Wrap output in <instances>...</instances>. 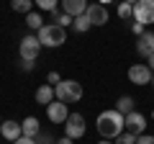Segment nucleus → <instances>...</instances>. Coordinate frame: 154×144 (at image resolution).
<instances>
[{
    "mask_svg": "<svg viewBox=\"0 0 154 144\" xmlns=\"http://www.w3.org/2000/svg\"><path fill=\"white\" fill-rule=\"evenodd\" d=\"M144 28H146V26H141V23H139V21H134V23H131V33H134V36H136V39H139V36H141V33H144Z\"/></svg>",
    "mask_w": 154,
    "mask_h": 144,
    "instance_id": "obj_25",
    "label": "nucleus"
},
{
    "mask_svg": "<svg viewBox=\"0 0 154 144\" xmlns=\"http://www.w3.org/2000/svg\"><path fill=\"white\" fill-rule=\"evenodd\" d=\"M85 16L90 18L93 26H105V23H108V8L100 5V3H90L88 11H85Z\"/></svg>",
    "mask_w": 154,
    "mask_h": 144,
    "instance_id": "obj_10",
    "label": "nucleus"
},
{
    "mask_svg": "<svg viewBox=\"0 0 154 144\" xmlns=\"http://www.w3.org/2000/svg\"><path fill=\"white\" fill-rule=\"evenodd\" d=\"M154 77V72L149 70V64H144V62H136V64L128 67V80H131L134 85H149Z\"/></svg>",
    "mask_w": 154,
    "mask_h": 144,
    "instance_id": "obj_6",
    "label": "nucleus"
},
{
    "mask_svg": "<svg viewBox=\"0 0 154 144\" xmlns=\"http://www.w3.org/2000/svg\"><path fill=\"white\" fill-rule=\"evenodd\" d=\"M18 52H21V59L36 62L38 52H41V41H38V36H33V33H26V36L21 39V46H18Z\"/></svg>",
    "mask_w": 154,
    "mask_h": 144,
    "instance_id": "obj_5",
    "label": "nucleus"
},
{
    "mask_svg": "<svg viewBox=\"0 0 154 144\" xmlns=\"http://www.w3.org/2000/svg\"><path fill=\"white\" fill-rule=\"evenodd\" d=\"M123 3H131V5H136V3H139V0H123Z\"/></svg>",
    "mask_w": 154,
    "mask_h": 144,
    "instance_id": "obj_34",
    "label": "nucleus"
},
{
    "mask_svg": "<svg viewBox=\"0 0 154 144\" xmlns=\"http://www.w3.org/2000/svg\"><path fill=\"white\" fill-rule=\"evenodd\" d=\"M46 116H49L51 124H64L67 118H69L67 103H62V100H51V103L46 105Z\"/></svg>",
    "mask_w": 154,
    "mask_h": 144,
    "instance_id": "obj_9",
    "label": "nucleus"
},
{
    "mask_svg": "<svg viewBox=\"0 0 154 144\" xmlns=\"http://www.w3.org/2000/svg\"><path fill=\"white\" fill-rule=\"evenodd\" d=\"M62 126H64V136H69L72 142H75V139H82L85 131H88V124H85L82 113H69V118H67Z\"/></svg>",
    "mask_w": 154,
    "mask_h": 144,
    "instance_id": "obj_4",
    "label": "nucleus"
},
{
    "mask_svg": "<svg viewBox=\"0 0 154 144\" xmlns=\"http://www.w3.org/2000/svg\"><path fill=\"white\" fill-rule=\"evenodd\" d=\"M36 36H38V41H41V46H49V49L62 46L67 41V31L59 23H44V26L36 31Z\"/></svg>",
    "mask_w": 154,
    "mask_h": 144,
    "instance_id": "obj_2",
    "label": "nucleus"
},
{
    "mask_svg": "<svg viewBox=\"0 0 154 144\" xmlns=\"http://www.w3.org/2000/svg\"><path fill=\"white\" fill-rule=\"evenodd\" d=\"M72 21H75V18H72V16H67V13H62V16L57 18V23H59L62 28H64V26H72Z\"/></svg>",
    "mask_w": 154,
    "mask_h": 144,
    "instance_id": "obj_24",
    "label": "nucleus"
},
{
    "mask_svg": "<svg viewBox=\"0 0 154 144\" xmlns=\"http://www.w3.org/2000/svg\"><path fill=\"white\" fill-rule=\"evenodd\" d=\"M116 111L123 113V116H128V113L134 111V98L131 95H121V98L116 100Z\"/></svg>",
    "mask_w": 154,
    "mask_h": 144,
    "instance_id": "obj_16",
    "label": "nucleus"
},
{
    "mask_svg": "<svg viewBox=\"0 0 154 144\" xmlns=\"http://www.w3.org/2000/svg\"><path fill=\"white\" fill-rule=\"evenodd\" d=\"M31 5H33V0H11V8L16 13H23V16L31 13Z\"/></svg>",
    "mask_w": 154,
    "mask_h": 144,
    "instance_id": "obj_17",
    "label": "nucleus"
},
{
    "mask_svg": "<svg viewBox=\"0 0 154 144\" xmlns=\"http://www.w3.org/2000/svg\"><path fill=\"white\" fill-rule=\"evenodd\" d=\"M13 144H38L36 139H31V136H21V139H16Z\"/></svg>",
    "mask_w": 154,
    "mask_h": 144,
    "instance_id": "obj_27",
    "label": "nucleus"
},
{
    "mask_svg": "<svg viewBox=\"0 0 154 144\" xmlns=\"http://www.w3.org/2000/svg\"><path fill=\"white\" fill-rule=\"evenodd\" d=\"M136 139H139V136H134V134H128V131H123L121 136H116L113 142H116V144H136Z\"/></svg>",
    "mask_w": 154,
    "mask_h": 144,
    "instance_id": "obj_22",
    "label": "nucleus"
},
{
    "mask_svg": "<svg viewBox=\"0 0 154 144\" xmlns=\"http://www.w3.org/2000/svg\"><path fill=\"white\" fill-rule=\"evenodd\" d=\"M116 13H118V18H121V21H128V18H134V5L121 0V3H118V11H116Z\"/></svg>",
    "mask_w": 154,
    "mask_h": 144,
    "instance_id": "obj_19",
    "label": "nucleus"
},
{
    "mask_svg": "<svg viewBox=\"0 0 154 144\" xmlns=\"http://www.w3.org/2000/svg\"><path fill=\"white\" fill-rule=\"evenodd\" d=\"M54 93H57V100L69 105V103H77L82 98V85L77 80H62L59 85H54Z\"/></svg>",
    "mask_w": 154,
    "mask_h": 144,
    "instance_id": "obj_3",
    "label": "nucleus"
},
{
    "mask_svg": "<svg viewBox=\"0 0 154 144\" xmlns=\"http://www.w3.org/2000/svg\"><path fill=\"white\" fill-rule=\"evenodd\" d=\"M152 85H154V77H152Z\"/></svg>",
    "mask_w": 154,
    "mask_h": 144,
    "instance_id": "obj_35",
    "label": "nucleus"
},
{
    "mask_svg": "<svg viewBox=\"0 0 154 144\" xmlns=\"http://www.w3.org/2000/svg\"><path fill=\"white\" fill-rule=\"evenodd\" d=\"M95 126H98V134L103 139H110V142H113L116 136H121V134L126 131V116L118 113L116 108L113 111H103L98 116V121H95Z\"/></svg>",
    "mask_w": 154,
    "mask_h": 144,
    "instance_id": "obj_1",
    "label": "nucleus"
},
{
    "mask_svg": "<svg viewBox=\"0 0 154 144\" xmlns=\"http://www.w3.org/2000/svg\"><path fill=\"white\" fill-rule=\"evenodd\" d=\"M36 142H38V144H57V142H54V136H51L49 131H46V134H44V131H38Z\"/></svg>",
    "mask_w": 154,
    "mask_h": 144,
    "instance_id": "obj_23",
    "label": "nucleus"
},
{
    "mask_svg": "<svg viewBox=\"0 0 154 144\" xmlns=\"http://www.w3.org/2000/svg\"><path fill=\"white\" fill-rule=\"evenodd\" d=\"M98 3H100V5H105V8H108L110 3H113V0H98Z\"/></svg>",
    "mask_w": 154,
    "mask_h": 144,
    "instance_id": "obj_32",
    "label": "nucleus"
},
{
    "mask_svg": "<svg viewBox=\"0 0 154 144\" xmlns=\"http://www.w3.org/2000/svg\"><path fill=\"white\" fill-rule=\"evenodd\" d=\"M0 134H3L8 142H16V139H21V136H23L21 121H3V124H0Z\"/></svg>",
    "mask_w": 154,
    "mask_h": 144,
    "instance_id": "obj_13",
    "label": "nucleus"
},
{
    "mask_svg": "<svg viewBox=\"0 0 154 144\" xmlns=\"http://www.w3.org/2000/svg\"><path fill=\"white\" fill-rule=\"evenodd\" d=\"M149 70H152V72H154V54H152V57H149Z\"/></svg>",
    "mask_w": 154,
    "mask_h": 144,
    "instance_id": "obj_31",
    "label": "nucleus"
},
{
    "mask_svg": "<svg viewBox=\"0 0 154 144\" xmlns=\"http://www.w3.org/2000/svg\"><path fill=\"white\" fill-rule=\"evenodd\" d=\"M136 144H154V136L152 134H141V136L136 139Z\"/></svg>",
    "mask_w": 154,
    "mask_h": 144,
    "instance_id": "obj_26",
    "label": "nucleus"
},
{
    "mask_svg": "<svg viewBox=\"0 0 154 144\" xmlns=\"http://www.w3.org/2000/svg\"><path fill=\"white\" fill-rule=\"evenodd\" d=\"M38 5V11H46V13H51L54 8H59V0H33Z\"/></svg>",
    "mask_w": 154,
    "mask_h": 144,
    "instance_id": "obj_21",
    "label": "nucleus"
},
{
    "mask_svg": "<svg viewBox=\"0 0 154 144\" xmlns=\"http://www.w3.org/2000/svg\"><path fill=\"white\" fill-rule=\"evenodd\" d=\"M21 67H23V70H26V72H31V70H33V62H28V59H23V62H21Z\"/></svg>",
    "mask_w": 154,
    "mask_h": 144,
    "instance_id": "obj_29",
    "label": "nucleus"
},
{
    "mask_svg": "<svg viewBox=\"0 0 154 144\" xmlns=\"http://www.w3.org/2000/svg\"><path fill=\"white\" fill-rule=\"evenodd\" d=\"M136 52H139L141 57H146V59L154 54V33H152V31H144L141 36H139V41H136Z\"/></svg>",
    "mask_w": 154,
    "mask_h": 144,
    "instance_id": "obj_12",
    "label": "nucleus"
},
{
    "mask_svg": "<svg viewBox=\"0 0 154 144\" xmlns=\"http://www.w3.org/2000/svg\"><path fill=\"white\" fill-rule=\"evenodd\" d=\"M90 26H93V23H90V18L85 16V13H82V16H77L75 21H72V28H75L77 33H85V31H88Z\"/></svg>",
    "mask_w": 154,
    "mask_h": 144,
    "instance_id": "obj_18",
    "label": "nucleus"
},
{
    "mask_svg": "<svg viewBox=\"0 0 154 144\" xmlns=\"http://www.w3.org/2000/svg\"><path fill=\"white\" fill-rule=\"evenodd\" d=\"M57 144H72V139H69V136H62V139H59Z\"/></svg>",
    "mask_w": 154,
    "mask_h": 144,
    "instance_id": "obj_30",
    "label": "nucleus"
},
{
    "mask_svg": "<svg viewBox=\"0 0 154 144\" xmlns=\"http://www.w3.org/2000/svg\"><path fill=\"white\" fill-rule=\"evenodd\" d=\"M26 23H28V28H33V31H38V28L44 26V18H41V13H28L26 16Z\"/></svg>",
    "mask_w": 154,
    "mask_h": 144,
    "instance_id": "obj_20",
    "label": "nucleus"
},
{
    "mask_svg": "<svg viewBox=\"0 0 154 144\" xmlns=\"http://www.w3.org/2000/svg\"><path fill=\"white\" fill-rule=\"evenodd\" d=\"M126 131L134 134V136H141L144 131H146V116L139 111H131L126 116Z\"/></svg>",
    "mask_w": 154,
    "mask_h": 144,
    "instance_id": "obj_8",
    "label": "nucleus"
},
{
    "mask_svg": "<svg viewBox=\"0 0 154 144\" xmlns=\"http://www.w3.org/2000/svg\"><path fill=\"white\" fill-rule=\"evenodd\" d=\"M152 118H154V111H152Z\"/></svg>",
    "mask_w": 154,
    "mask_h": 144,
    "instance_id": "obj_36",
    "label": "nucleus"
},
{
    "mask_svg": "<svg viewBox=\"0 0 154 144\" xmlns=\"http://www.w3.org/2000/svg\"><path fill=\"white\" fill-rule=\"evenodd\" d=\"M59 5H62V11H64L67 16L77 18V16H82V13L88 11V0H59Z\"/></svg>",
    "mask_w": 154,
    "mask_h": 144,
    "instance_id": "obj_11",
    "label": "nucleus"
},
{
    "mask_svg": "<svg viewBox=\"0 0 154 144\" xmlns=\"http://www.w3.org/2000/svg\"><path fill=\"white\" fill-rule=\"evenodd\" d=\"M21 129H23V136L36 139V136H38V131H41V124H38V118H36V116H26V118L21 121Z\"/></svg>",
    "mask_w": 154,
    "mask_h": 144,
    "instance_id": "obj_14",
    "label": "nucleus"
},
{
    "mask_svg": "<svg viewBox=\"0 0 154 144\" xmlns=\"http://www.w3.org/2000/svg\"><path fill=\"white\" fill-rule=\"evenodd\" d=\"M134 21H139L141 26L154 23V0H139L134 5Z\"/></svg>",
    "mask_w": 154,
    "mask_h": 144,
    "instance_id": "obj_7",
    "label": "nucleus"
},
{
    "mask_svg": "<svg viewBox=\"0 0 154 144\" xmlns=\"http://www.w3.org/2000/svg\"><path fill=\"white\" fill-rule=\"evenodd\" d=\"M49 83H54V85H59V83H62L59 72H49Z\"/></svg>",
    "mask_w": 154,
    "mask_h": 144,
    "instance_id": "obj_28",
    "label": "nucleus"
},
{
    "mask_svg": "<svg viewBox=\"0 0 154 144\" xmlns=\"http://www.w3.org/2000/svg\"><path fill=\"white\" fill-rule=\"evenodd\" d=\"M98 144H116V142H110V139H103V142H98Z\"/></svg>",
    "mask_w": 154,
    "mask_h": 144,
    "instance_id": "obj_33",
    "label": "nucleus"
},
{
    "mask_svg": "<svg viewBox=\"0 0 154 144\" xmlns=\"http://www.w3.org/2000/svg\"><path fill=\"white\" fill-rule=\"evenodd\" d=\"M33 98H36L38 105H49L51 100L57 98V93H54V88H51V85H41V88L36 90V95H33Z\"/></svg>",
    "mask_w": 154,
    "mask_h": 144,
    "instance_id": "obj_15",
    "label": "nucleus"
}]
</instances>
